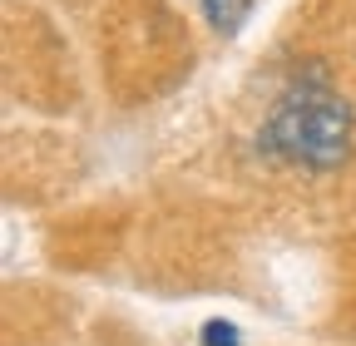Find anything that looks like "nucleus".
Masks as SVG:
<instances>
[{"mask_svg": "<svg viewBox=\"0 0 356 346\" xmlns=\"http://www.w3.org/2000/svg\"><path fill=\"white\" fill-rule=\"evenodd\" d=\"M262 144L282 163L307 173H332L351 154V109L322 79H302L277 99L262 124Z\"/></svg>", "mask_w": 356, "mask_h": 346, "instance_id": "1", "label": "nucleus"}, {"mask_svg": "<svg viewBox=\"0 0 356 346\" xmlns=\"http://www.w3.org/2000/svg\"><path fill=\"white\" fill-rule=\"evenodd\" d=\"M248 10H252V0H203L208 25H213V30H222V35H233V30L248 20Z\"/></svg>", "mask_w": 356, "mask_h": 346, "instance_id": "2", "label": "nucleus"}, {"mask_svg": "<svg viewBox=\"0 0 356 346\" xmlns=\"http://www.w3.org/2000/svg\"><path fill=\"white\" fill-rule=\"evenodd\" d=\"M203 346H238V331L228 322H208L203 327Z\"/></svg>", "mask_w": 356, "mask_h": 346, "instance_id": "3", "label": "nucleus"}]
</instances>
